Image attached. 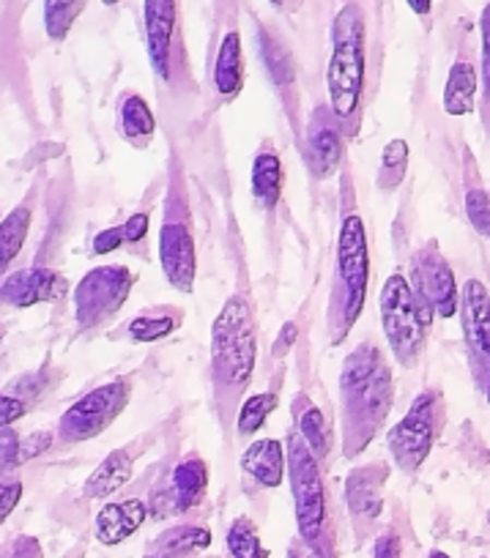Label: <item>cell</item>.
<instances>
[{"label": "cell", "mask_w": 490, "mask_h": 558, "mask_svg": "<svg viewBox=\"0 0 490 558\" xmlns=\"http://www.w3.org/2000/svg\"><path fill=\"white\" fill-rule=\"evenodd\" d=\"M343 418H346V449L351 452L373 438L392 408V375L381 351L359 345L343 364Z\"/></svg>", "instance_id": "obj_1"}, {"label": "cell", "mask_w": 490, "mask_h": 558, "mask_svg": "<svg viewBox=\"0 0 490 558\" xmlns=\"http://www.w3.org/2000/svg\"><path fill=\"white\" fill-rule=\"evenodd\" d=\"M326 88L335 116L348 121L359 110L364 88V14L357 3L343 7L332 23Z\"/></svg>", "instance_id": "obj_2"}, {"label": "cell", "mask_w": 490, "mask_h": 558, "mask_svg": "<svg viewBox=\"0 0 490 558\" xmlns=\"http://www.w3.org/2000/svg\"><path fill=\"white\" fill-rule=\"evenodd\" d=\"M255 356L258 340L250 304L241 296L228 299L212 326L214 380L223 389H244L252 378V369H255Z\"/></svg>", "instance_id": "obj_3"}, {"label": "cell", "mask_w": 490, "mask_h": 558, "mask_svg": "<svg viewBox=\"0 0 490 558\" xmlns=\"http://www.w3.org/2000/svg\"><path fill=\"white\" fill-rule=\"evenodd\" d=\"M381 326H384L386 342L403 367H414L422 356L425 329L430 326L433 313L419 304L411 282L403 274H392L381 288L379 299Z\"/></svg>", "instance_id": "obj_4"}, {"label": "cell", "mask_w": 490, "mask_h": 558, "mask_svg": "<svg viewBox=\"0 0 490 558\" xmlns=\"http://www.w3.org/2000/svg\"><path fill=\"white\" fill-rule=\"evenodd\" d=\"M129 395L132 389L127 380H110V384L96 386L63 413L58 422V433L67 444L91 441V438L101 436L129 405Z\"/></svg>", "instance_id": "obj_5"}, {"label": "cell", "mask_w": 490, "mask_h": 558, "mask_svg": "<svg viewBox=\"0 0 490 558\" xmlns=\"http://www.w3.org/2000/svg\"><path fill=\"white\" fill-rule=\"evenodd\" d=\"M288 469H290V493H294L296 525L304 542H315L321 536L323 520H326V496H323V480L318 460L301 438L288 441Z\"/></svg>", "instance_id": "obj_6"}, {"label": "cell", "mask_w": 490, "mask_h": 558, "mask_svg": "<svg viewBox=\"0 0 490 558\" xmlns=\"http://www.w3.org/2000/svg\"><path fill=\"white\" fill-rule=\"evenodd\" d=\"M337 274H340L343 291V320L348 329L362 315L370 277L368 233H364V222L359 214H348L343 219L340 241H337Z\"/></svg>", "instance_id": "obj_7"}, {"label": "cell", "mask_w": 490, "mask_h": 558, "mask_svg": "<svg viewBox=\"0 0 490 558\" xmlns=\"http://www.w3.org/2000/svg\"><path fill=\"white\" fill-rule=\"evenodd\" d=\"M134 274L127 266H96L74 288V318L83 329L112 318L129 299Z\"/></svg>", "instance_id": "obj_8"}, {"label": "cell", "mask_w": 490, "mask_h": 558, "mask_svg": "<svg viewBox=\"0 0 490 558\" xmlns=\"http://www.w3.org/2000/svg\"><path fill=\"white\" fill-rule=\"evenodd\" d=\"M435 416H439V395L422 391L411 402L406 416L390 430L386 447L403 471H417L428 460L435 441Z\"/></svg>", "instance_id": "obj_9"}, {"label": "cell", "mask_w": 490, "mask_h": 558, "mask_svg": "<svg viewBox=\"0 0 490 558\" xmlns=\"http://www.w3.org/2000/svg\"><path fill=\"white\" fill-rule=\"evenodd\" d=\"M411 277V288L425 310H430L439 318H455V313L461 310V296H457L455 274H452L450 263L441 257L439 246L428 244L417 252Z\"/></svg>", "instance_id": "obj_10"}, {"label": "cell", "mask_w": 490, "mask_h": 558, "mask_svg": "<svg viewBox=\"0 0 490 558\" xmlns=\"http://www.w3.org/2000/svg\"><path fill=\"white\" fill-rule=\"evenodd\" d=\"M463 335L474 362V375L482 384L490 364V293L479 279H466L461 293Z\"/></svg>", "instance_id": "obj_11"}, {"label": "cell", "mask_w": 490, "mask_h": 558, "mask_svg": "<svg viewBox=\"0 0 490 558\" xmlns=\"http://www.w3.org/2000/svg\"><path fill=\"white\" fill-rule=\"evenodd\" d=\"M159 263L170 286L181 293H192L198 274L195 239L187 222L168 219L159 230Z\"/></svg>", "instance_id": "obj_12"}, {"label": "cell", "mask_w": 490, "mask_h": 558, "mask_svg": "<svg viewBox=\"0 0 490 558\" xmlns=\"http://www.w3.org/2000/svg\"><path fill=\"white\" fill-rule=\"evenodd\" d=\"M69 293V282L63 274L52 271V268H23V271L9 274L0 282V302L9 307H34V304H50L61 302Z\"/></svg>", "instance_id": "obj_13"}, {"label": "cell", "mask_w": 490, "mask_h": 558, "mask_svg": "<svg viewBox=\"0 0 490 558\" xmlns=\"http://www.w3.org/2000/svg\"><path fill=\"white\" fill-rule=\"evenodd\" d=\"M143 23L151 66L162 80H168L170 47H174L176 23H179V0H143Z\"/></svg>", "instance_id": "obj_14"}, {"label": "cell", "mask_w": 490, "mask_h": 558, "mask_svg": "<svg viewBox=\"0 0 490 558\" xmlns=\"http://www.w3.org/2000/svg\"><path fill=\"white\" fill-rule=\"evenodd\" d=\"M145 518H148V507L140 498L105 504L94 520V536L107 547L121 545L145 523Z\"/></svg>", "instance_id": "obj_15"}, {"label": "cell", "mask_w": 490, "mask_h": 558, "mask_svg": "<svg viewBox=\"0 0 490 558\" xmlns=\"http://www.w3.org/2000/svg\"><path fill=\"white\" fill-rule=\"evenodd\" d=\"M208 487V465L201 458H187L170 474V487L162 501L168 504V512H190L203 501Z\"/></svg>", "instance_id": "obj_16"}, {"label": "cell", "mask_w": 490, "mask_h": 558, "mask_svg": "<svg viewBox=\"0 0 490 558\" xmlns=\"http://www.w3.org/2000/svg\"><path fill=\"white\" fill-rule=\"evenodd\" d=\"M285 449L277 438H261L241 454V471L263 487H279L285 480Z\"/></svg>", "instance_id": "obj_17"}, {"label": "cell", "mask_w": 490, "mask_h": 558, "mask_svg": "<svg viewBox=\"0 0 490 558\" xmlns=\"http://www.w3.org/2000/svg\"><path fill=\"white\" fill-rule=\"evenodd\" d=\"M384 465H364L357 469L346 482L348 509L359 520H375L381 514V487H384Z\"/></svg>", "instance_id": "obj_18"}, {"label": "cell", "mask_w": 490, "mask_h": 558, "mask_svg": "<svg viewBox=\"0 0 490 558\" xmlns=\"http://www.w3.org/2000/svg\"><path fill=\"white\" fill-rule=\"evenodd\" d=\"M132 454H129L127 449H116V452L107 454V458L96 465L94 474L85 480V498H110L112 493H118L129 480H132Z\"/></svg>", "instance_id": "obj_19"}, {"label": "cell", "mask_w": 490, "mask_h": 558, "mask_svg": "<svg viewBox=\"0 0 490 558\" xmlns=\"http://www.w3.org/2000/svg\"><path fill=\"white\" fill-rule=\"evenodd\" d=\"M214 85L225 99L244 88V56H241L239 31H228L219 41L217 61H214Z\"/></svg>", "instance_id": "obj_20"}, {"label": "cell", "mask_w": 490, "mask_h": 558, "mask_svg": "<svg viewBox=\"0 0 490 558\" xmlns=\"http://www.w3.org/2000/svg\"><path fill=\"white\" fill-rule=\"evenodd\" d=\"M212 545V531L203 525H174L151 542L145 558H184Z\"/></svg>", "instance_id": "obj_21"}, {"label": "cell", "mask_w": 490, "mask_h": 558, "mask_svg": "<svg viewBox=\"0 0 490 558\" xmlns=\"http://www.w3.org/2000/svg\"><path fill=\"white\" fill-rule=\"evenodd\" d=\"M474 99H477V69L468 61L452 63L444 85V112L446 116H468L474 112Z\"/></svg>", "instance_id": "obj_22"}, {"label": "cell", "mask_w": 490, "mask_h": 558, "mask_svg": "<svg viewBox=\"0 0 490 558\" xmlns=\"http://www.w3.org/2000/svg\"><path fill=\"white\" fill-rule=\"evenodd\" d=\"M252 195L263 208L277 206L283 195V162L274 151H261L252 162Z\"/></svg>", "instance_id": "obj_23"}, {"label": "cell", "mask_w": 490, "mask_h": 558, "mask_svg": "<svg viewBox=\"0 0 490 558\" xmlns=\"http://www.w3.org/2000/svg\"><path fill=\"white\" fill-rule=\"evenodd\" d=\"M310 159H312V168L321 179H330L332 173L337 170L343 159V140L340 132L330 123H321L315 132L310 134Z\"/></svg>", "instance_id": "obj_24"}, {"label": "cell", "mask_w": 490, "mask_h": 558, "mask_svg": "<svg viewBox=\"0 0 490 558\" xmlns=\"http://www.w3.org/2000/svg\"><path fill=\"white\" fill-rule=\"evenodd\" d=\"M118 121H121L123 137H127L129 143H134V146L148 143L156 132V118L154 112H151V107L145 105L143 96H129V99H123Z\"/></svg>", "instance_id": "obj_25"}, {"label": "cell", "mask_w": 490, "mask_h": 558, "mask_svg": "<svg viewBox=\"0 0 490 558\" xmlns=\"http://www.w3.org/2000/svg\"><path fill=\"white\" fill-rule=\"evenodd\" d=\"M31 230V208L20 206L12 214H7V219L0 222V274L12 266L14 257L23 252L25 241H28Z\"/></svg>", "instance_id": "obj_26"}, {"label": "cell", "mask_w": 490, "mask_h": 558, "mask_svg": "<svg viewBox=\"0 0 490 558\" xmlns=\"http://www.w3.org/2000/svg\"><path fill=\"white\" fill-rule=\"evenodd\" d=\"M85 0H45V31L52 41H63L83 14Z\"/></svg>", "instance_id": "obj_27"}, {"label": "cell", "mask_w": 490, "mask_h": 558, "mask_svg": "<svg viewBox=\"0 0 490 558\" xmlns=\"http://www.w3.org/2000/svg\"><path fill=\"white\" fill-rule=\"evenodd\" d=\"M299 438L304 441V447L310 449L312 458L321 460L330 454L332 433L330 427H326V418H323V413L318 411L315 405H307L304 413L299 416Z\"/></svg>", "instance_id": "obj_28"}, {"label": "cell", "mask_w": 490, "mask_h": 558, "mask_svg": "<svg viewBox=\"0 0 490 558\" xmlns=\"http://www.w3.org/2000/svg\"><path fill=\"white\" fill-rule=\"evenodd\" d=\"M258 50H261L263 66H266L274 85H288L290 80H294V61H290V52L285 50L272 34H266V31L258 34Z\"/></svg>", "instance_id": "obj_29"}, {"label": "cell", "mask_w": 490, "mask_h": 558, "mask_svg": "<svg viewBox=\"0 0 490 558\" xmlns=\"http://www.w3.org/2000/svg\"><path fill=\"white\" fill-rule=\"evenodd\" d=\"M277 408V395H268V391H261V395H250L239 408V418H236V427H239L241 436H255L266 418L272 416V411Z\"/></svg>", "instance_id": "obj_30"}, {"label": "cell", "mask_w": 490, "mask_h": 558, "mask_svg": "<svg viewBox=\"0 0 490 558\" xmlns=\"http://www.w3.org/2000/svg\"><path fill=\"white\" fill-rule=\"evenodd\" d=\"M408 168V143L406 140H390L381 154V170H379V186L384 192H392L401 186L403 175Z\"/></svg>", "instance_id": "obj_31"}, {"label": "cell", "mask_w": 490, "mask_h": 558, "mask_svg": "<svg viewBox=\"0 0 490 558\" xmlns=\"http://www.w3.org/2000/svg\"><path fill=\"white\" fill-rule=\"evenodd\" d=\"M228 550L234 558H266V547L261 545L255 523L250 518H236L228 529Z\"/></svg>", "instance_id": "obj_32"}, {"label": "cell", "mask_w": 490, "mask_h": 558, "mask_svg": "<svg viewBox=\"0 0 490 558\" xmlns=\"http://www.w3.org/2000/svg\"><path fill=\"white\" fill-rule=\"evenodd\" d=\"M176 326H179V318L174 313L140 315V318H134L129 324V337L138 342H156L162 337H168Z\"/></svg>", "instance_id": "obj_33"}, {"label": "cell", "mask_w": 490, "mask_h": 558, "mask_svg": "<svg viewBox=\"0 0 490 558\" xmlns=\"http://www.w3.org/2000/svg\"><path fill=\"white\" fill-rule=\"evenodd\" d=\"M466 214H468V222L474 225L479 235L490 241V197L488 192H482L479 186L466 192Z\"/></svg>", "instance_id": "obj_34"}, {"label": "cell", "mask_w": 490, "mask_h": 558, "mask_svg": "<svg viewBox=\"0 0 490 558\" xmlns=\"http://www.w3.org/2000/svg\"><path fill=\"white\" fill-rule=\"evenodd\" d=\"M17 465H23L20 463V436L12 427H3L0 430V476H7Z\"/></svg>", "instance_id": "obj_35"}, {"label": "cell", "mask_w": 490, "mask_h": 558, "mask_svg": "<svg viewBox=\"0 0 490 558\" xmlns=\"http://www.w3.org/2000/svg\"><path fill=\"white\" fill-rule=\"evenodd\" d=\"M479 36H482V90L490 99V3L479 14Z\"/></svg>", "instance_id": "obj_36"}, {"label": "cell", "mask_w": 490, "mask_h": 558, "mask_svg": "<svg viewBox=\"0 0 490 558\" xmlns=\"http://www.w3.org/2000/svg\"><path fill=\"white\" fill-rule=\"evenodd\" d=\"M52 447V433H31L28 438H20V463H28V460L39 458L47 449Z\"/></svg>", "instance_id": "obj_37"}, {"label": "cell", "mask_w": 490, "mask_h": 558, "mask_svg": "<svg viewBox=\"0 0 490 558\" xmlns=\"http://www.w3.org/2000/svg\"><path fill=\"white\" fill-rule=\"evenodd\" d=\"M23 498V482L20 480H0V523L17 509Z\"/></svg>", "instance_id": "obj_38"}, {"label": "cell", "mask_w": 490, "mask_h": 558, "mask_svg": "<svg viewBox=\"0 0 490 558\" xmlns=\"http://www.w3.org/2000/svg\"><path fill=\"white\" fill-rule=\"evenodd\" d=\"M25 411H28L25 400H20L14 395H0V430L12 427L17 418L25 416Z\"/></svg>", "instance_id": "obj_39"}, {"label": "cell", "mask_w": 490, "mask_h": 558, "mask_svg": "<svg viewBox=\"0 0 490 558\" xmlns=\"http://www.w3.org/2000/svg\"><path fill=\"white\" fill-rule=\"evenodd\" d=\"M148 225H151L148 214H132V217L121 225L123 241H129V244H138V241H143L145 235H148Z\"/></svg>", "instance_id": "obj_40"}, {"label": "cell", "mask_w": 490, "mask_h": 558, "mask_svg": "<svg viewBox=\"0 0 490 558\" xmlns=\"http://www.w3.org/2000/svg\"><path fill=\"white\" fill-rule=\"evenodd\" d=\"M121 244H127V241H123L121 228H107V230H101V233L94 235L96 255H110V252H116Z\"/></svg>", "instance_id": "obj_41"}, {"label": "cell", "mask_w": 490, "mask_h": 558, "mask_svg": "<svg viewBox=\"0 0 490 558\" xmlns=\"http://www.w3.org/2000/svg\"><path fill=\"white\" fill-rule=\"evenodd\" d=\"M375 558H403L401 539L395 534H384L375 542Z\"/></svg>", "instance_id": "obj_42"}, {"label": "cell", "mask_w": 490, "mask_h": 558, "mask_svg": "<svg viewBox=\"0 0 490 558\" xmlns=\"http://www.w3.org/2000/svg\"><path fill=\"white\" fill-rule=\"evenodd\" d=\"M12 558H45V553H41V545L34 536H20L12 550Z\"/></svg>", "instance_id": "obj_43"}, {"label": "cell", "mask_w": 490, "mask_h": 558, "mask_svg": "<svg viewBox=\"0 0 490 558\" xmlns=\"http://www.w3.org/2000/svg\"><path fill=\"white\" fill-rule=\"evenodd\" d=\"M296 340V324H285L283 331H279L277 342H274V356H285V353L290 351V345H294Z\"/></svg>", "instance_id": "obj_44"}, {"label": "cell", "mask_w": 490, "mask_h": 558, "mask_svg": "<svg viewBox=\"0 0 490 558\" xmlns=\"http://www.w3.org/2000/svg\"><path fill=\"white\" fill-rule=\"evenodd\" d=\"M406 3L417 17H428L430 9H433V0H406Z\"/></svg>", "instance_id": "obj_45"}, {"label": "cell", "mask_w": 490, "mask_h": 558, "mask_svg": "<svg viewBox=\"0 0 490 558\" xmlns=\"http://www.w3.org/2000/svg\"><path fill=\"white\" fill-rule=\"evenodd\" d=\"M482 386H485V397H488V408H490V364H488V373H485Z\"/></svg>", "instance_id": "obj_46"}, {"label": "cell", "mask_w": 490, "mask_h": 558, "mask_svg": "<svg viewBox=\"0 0 490 558\" xmlns=\"http://www.w3.org/2000/svg\"><path fill=\"white\" fill-rule=\"evenodd\" d=\"M425 558H450V556H446L444 550H433V553H428V556H425Z\"/></svg>", "instance_id": "obj_47"}, {"label": "cell", "mask_w": 490, "mask_h": 558, "mask_svg": "<svg viewBox=\"0 0 490 558\" xmlns=\"http://www.w3.org/2000/svg\"><path fill=\"white\" fill-rule=\"evenodd\" d=\"M105 7H116V3H121V0H101Z\"/></svg>", "instance_id": "obj_48"}, {"label": "cell", "mask_w": 490, "mask_h": 558, "mask_svg": "<svg viewBox=\"0 0 490 558\" xmlns=\"http://www.w3.org/2000/svg\"><path fill=\"white\" fill-rule=\"evenodd\" d=\"M268 3H272V7H283V0H268Z\"/></svg>", "instance_id": "obj_49"}, {"label": "cell", "mask_w": 490, "mask_h": 558, "mask_svg": "<svg viewBox=\"0 0 490 558\" xmlns=\"http://www.w3.org/2000/svg\"><path fill=\"white\" fill-rule=\"evenodd\" d=\"M288 558H296V556H288Z\"/></svg>", "instance_id": "obj_50"}, {"label": "cell", "mask_w": 490, "mask_h": 558, "mask_svg": "<svg viewBox=\"0 0 490 558\" xmlns=\"http://www.w3.org/2000/svg\"><path fill=\"white\" fill-rule=\"evenodd\" d=\"M479 558H485V556H479Z\"/></svg>", "instance_id": "obj_51"}]
</instances>
